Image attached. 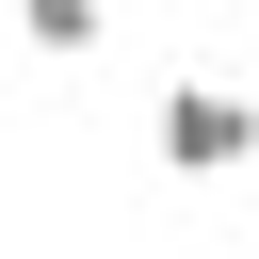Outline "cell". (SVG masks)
I'll list each match as a JSON object with an SVG mask.
<instances>
[{
  "instance_id": "7a4b0ae2",
  "label": "cell",
  "mask_w": 259,
  "mask_h": 259,
  "mask_svg": "<svg viewBox=\"0 0 259 259\" xmlns=\"http://www.w3.org/2000/svg\"><path fill=\"white\" fill-rule=\"evenodd\" d=\"M0 16H16L32 65H97V49H113V0H0Z\"/></svg>"
},
{
  "instance_id": "6da1fadb",
  "label": "cell",
  "mask_w": 259,
  "mask_h": 259,
  "mask_svg": "<svg viewBox=\"0 0 259 259\" xmlns=\"http://www.w3.org/2000/svg\"><path fill=\"white\" fill-rule=\"evenodd\" d=\"M146 146H162L178 178H243V162H259V97H243V81H178Z\"/></svg>"
}]
</instances>
